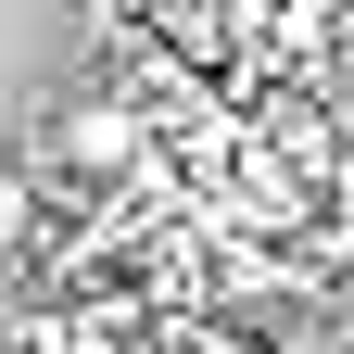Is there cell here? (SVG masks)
<instances>
[{
    "label": "cell",
    "mask_w": 354,
    "mask_h": 354,
    "mask_svg": "<svg viewBox=\"0 0 354 354\" xmlns=\"http://www.w3.org/2000/svg\"><path fill=\"white\" fill-rule=\"evenodd\" d=\"M38 152L64 165V190H127V177L165 152V127L127 102V88H76V102L51 114V140H38Z\"/></svg>",
    "instance_id": "obj_1"
},
{
    "label": "cell",
    "mask_w": 354,
    "mask_h": 354,
    "mask_svg": "<svg viewBox=\"0 0 354 354\" xmlns=\"http://www.w3.org/2000/svg\"><path fill=\"white\" fill-rule=\"evenodd\" d=\"M38 241H51V177H38V165H0V266H26Z\"/></svg>",
    "instance_id": "obj_2"
}]
</instances>
